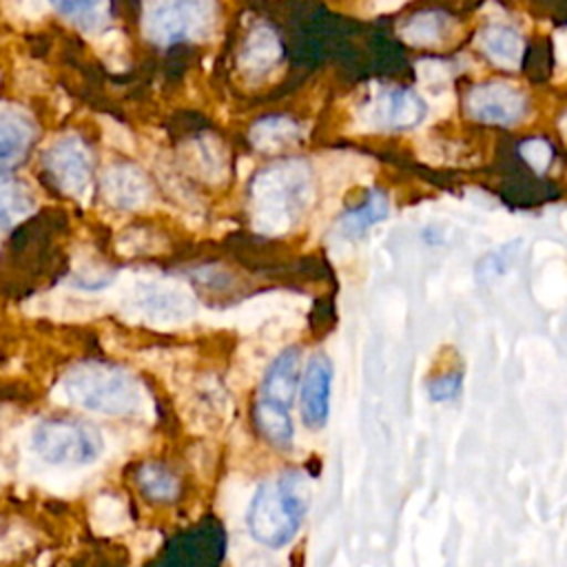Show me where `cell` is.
I'll list each match as a JSON object with an SVG mask.
<instances>
[{
  "label": "cell",
  "mask_w": 567,
  "mask_h": 567,
  "mask_svg": "<svg viewBox=\"0 0 567 567\" xmlns=\"http://www.w3.org/2000/svg\"><path fill=\"white\" fill-rule=\"evenodd\" d=\"M310 501V478L301 470H286L277 481L259 483L246 509L250 536L268 549L286 547L297 536Z\"/></svg>",
  "instance_id": "1"
},
{
  "label": "cell",
  "mask_w": 567,
  "mask_h": 567,
  "mask_svg": "<svg viewBox=\"0 0 567 567\" xmlns=\"http://www.w3.org/2000/svg\"><path fill=\"white\" fill-rule=\"evenodd\" d=\"M312 199V175L306 162L288 159L259 171L250 184L255 228L281 235L303 215Z\"/></svg>",
  "instance_id": "2"
},
{
  "label": "cell",
  "mask_w": 567,
  "mask_h": 567,
  "mask_svg": "<svg viewBox=\"0 0 567 567\" xmlns=\"http://www.w3.org/2000/svg\"><path fill=\"white\" fill-rule=\"evenodd\" d=\"M58 392L66 403L106 416L131 414L142 401L137 379L128 370L104 361L73 365L62 377Z\"/></svg>",
  "instance_id": "3"
},
{
  "label": "cell",
  "mask_w": 567,
  "mask_h": 567,
  "mask_svg": "<svg viewBox=\"0 0 567 567\" xmlns=\"http://www.w3.org/2000/svg\"><path fill=\"white\" fill-rule=\"evenodd\" d=\"M31 447L49 465L55 467H84L100 458L102 434L82 421L73 419H44L31 432Z\"/></svg>",
  "instance_id": "4"
},
{
  "label": "cell",
  "mask_w": 567,
  "mask_h": 567,
  "mask_svg": "<svg viewBox=\"0 0 567 567\" xmlns=\"http://www.w3.org/2000/svg\"><path fill=\"white\" fill-rule=\"evenodd\" d=\"M215 9V0H148L146 35L159 47L199 40L213 29Z\"/></svg>",
  "instance_id": "5"
},
{
  "label": "cell",
  "mask_w": 567,
  "mask_h": 567,
  "mask_svg": "<svg viewBox=\"0 0 567 567\" xmlns=\"http://www.w3.org/2000/svg\"><path fill=\"white\" fill-rule=\"evenodd\" d=\"M465 113L481 124L512 126L527 113V95L507 80L474 84L465 95Z\"/></svg>",
  "instance_id": "6"
},
{
  "label": "cell",
  "mask_w": 567,
  "mask_h": 567,
  "mask_svg": "<svg viewBox=\"0 0 567 567\" xmlns=\"http://www.w3.org/2000/svg\"><path fill=\"white\" fill-rule=\"evenodd\" d=\"M44 166L53 182L66 195L75 199H86L93 182V162L84 142L75 135H64L55 140L44 153Z\"/></svg>",
  "instance_id": "7"
},
{
  "label": "cell",
  "mask_w": 567,
  "mask_h": 567,
  "mask_svg": "<svg viewBox=\"0 0 567 567\" xmlns=\"http://www.w3.org/2000/svg\"><path fill=\"white\" fill-rule=\"evenodd\" d=\"M330 390H332V361L317 352L306 363L301 374V419L308 427L321 430L330 416Z\"/></svg>",
  "instance_id": "8"
},
{
  "label": "cell",
  "mask_w": 567,
  "mask_h": 567,
  "mask_svg": "<svg viewBox=\"0 0 567 567\" xmlns=\"http://www.w3.org/2000/svg\"><path fill=\"white\" fill-rule=\"evenodd\" d=\"M370 120L390 131L416 126L425 117V102L412 89H388L370 104Z\"/></svg>",
  "instance_id": "9"
},
{
  "label": "cell",
  "mask_w": 567,
  "mask_h": 567,
  "mask_svg": "<svg viewBox=\"0 0 567 567\" xmlns=\"http://www.w3.org/2000/svg\"><path fill=\"white\" fill-rule=\"evenodd\" d=\"M299 385H301V352L299 348L290 346L281 350L264 372V379L259 385V399L290 410Z\"/></svg>",
  "instance_id": "10"
},
{
  "label": "cell",
  "mask_w": 567,
  "mask_h": 567,
  "mask_svg": "<svg viewBox=\"0 0 567 567\" xmlns=\"http://www.w3.org/2000/svg\"><path fill=\"white\" fill-rule=\"evenodd\" d=\"M106 199L117 208H140L151 197V186L144 173L131 164L113 166L102 177Z\"/></svg>",
  "instance_id": "11"
},
{
  "label": "cell",
  "mask_w": 567,
  "mask_h": 567,
  "mask_svg": "<svg viewBox=\"0 0 567 567\" xmlns=\"http://www.w3.org/2000/svg\"><path fill=\"white\" fill-rule=\"evenodd\" d=\"M35 140V124L16 111L0 113V173L20 164Z\"/></svg>",
  "instance_id": "12"
},
{
  "label": "cell",
  "mask_w": 567,
  "mask_h": 567,
  "mask_svg": "<svg viewBox=\"0 0 567 567\" xmlns=\"http://www.w3.org/2000/svg\"><path fill=\"white\" fill-rule=\"evenodd\" d=\"M281 55V44L277 33L268 27V24H257L239 53V64L244 71L252 73V75H261L266 73Z\"/></svg>",
  "instance_id": "13"
},
{
  "label": "cell",
  "mask_w": 567,
  "mask_h": 567,
  "mask_svg": "<svg viewBox=\"0 0 567 567\" xmlns=\"http://www.w3.org/2000/svg\"><path fill=\"white\" fill-rule=\"evenodd\" d=\"M390 213V204L385 193L381 190H370L365 202H361L359 206L346 210L339 221H337V233L343 239H359L361 235H365L374 224H379L381 219H385Z\"/></svg>",
  "instance_id": "14"
},
{
  "label": "cell",
  "mask_w": 567,
  "mask_h": 567,
  "mask_svg": "<svg viewBox=\"0 0 567 567\" xmlns=\"http://www.w3.org/2000/svg\"><path fill=\"white\" fill-rule=\"evenodd\" d=\"M252 421L257 425V430L261 432V436L266 441H270L277 447H290L295 441V425H292V416L290 410L275 405L270 401L257 399L255 408H252Z\"/></svg>",
  "instance_id": "15"
},
{
  "label": "cell",
  "mask_w": 567,
  "mask_h": 567,
  "mask_svg": "<svg viewBox=\"0 0 567 567\" xmlns=\"http://www.w3.org/2000/svg\"><path fill=\"white\" fill-rule=\"evenodd\" d=\"M450 31V16L439 9H427L410 16L401 29L403 40L412 47H439Z\"/></svg>",
  "instance_id": "16"
},
{
  "label": "cell",
  "mask_w": 567,
  "mask_h": 567,
  "mask_svg": "<svg viewBox=\"0 0 567 567\" xmlns=\"http://www.w3.org/2000/svg\"><path fill=\"white\" fill-rule=\"evenodd\" d=\"M135 478L142 494L155 503H173L182 492L179 478L157 461L142 463L135 472Z\"/></svg>",
  "instance_id": "17"
},
{
  "label": "cell",
  "mask_w": 567,
  "mask_h": 567,
  "mask_svg": "<svg viewBox=\"0 0 567 567\" xmlns=\"http://www.w3.org/2000/svg\"><path fill=\"white\" fill-rule=\"evenodd\" d=\"M33 208H35L33 190L16 177L0 175V230L18 224L27 215H31Z\"/></svg>",
  "instance_id": "18"
},
{
  "label": "cell",
  "mask_w": 567,
  "mask_h": 567,
  "mask_svg": "<svg viewBox=\"0 0 567 567\" xmlns=\"http://www.w3.org/2000/svg\"><path fill=\"white\" fill-rule=\"evenodd\" d=\"M299 137V126L284 115H270L261 117L259 122L252 124L250 128V140L252 144L264 151V153H275L284 151L286 146L295 144Z\"/></svg>",
  "instance_id": "19"
},
{
  "label": "cell",
  "mask_w": 567,
  "mask_h": 567,
  "mask_svg": "<svg viewBox=\"0 0 567 567\" xmlns=\"http://www.w3.org/2000/svg\"><path fill=\"white\" fill-rule=\"evenodd\" d=\"M142 310L153 317H159L164 321H175V319L186 317L193 310V303L177 288L148 286L146 292L142 295Z\"/></svg>",
  "instance_id": "20"
},
{
  "label": "cell",
  "mask_w": 567,
  "mask_h": 567,
  "mask_svg": "<svg viewBox=\"0 0 567 567\" xmlns=\"http://www.w3.org/2000/svg\"><path fill=\"white\" fill-rule=\"evenodd\" d=\"M55 11L86 31H95L109 20V0H49Z\"/></svg>",
  "instance_id": "21"
},
{
  "label": "cell",
  "mask_w": 567,
  "mask_h": 567,
  "mask_svg": "<svg viewBox=\"0 0 567 567\" xmlns=\"http://www.w3.org/2000/svg\"><path fill=\"white\" fill-rule=\"evenodd\" d=\"M481 47L492 60H498L503 64H514L520 58L523 40L516 29L505 24H494L481 33Z\"/></svg>",
  "instance_id": "22"
},
{
  "label": "cell",
  "mask_w": 567,
  "mask_h": 567,
  "mask_svg": "<svg viewBox=\"0 0 567 567\" xmlns=\"http://www.w3.org/2000/svg\"><path fill=\"white\" fill-rule=\"evenodd\" d=\"M518 248H520V241H512V244H505L492 252H487L478 264H476V279L481 284H487L501 275H505L512 264L516 261V255H518Z\"/></svg>",
  "instance_id": "23"
},
{
  "label": "cell",
  "mask_w": 567,
  "mask_h": 567,
  "mask_svg": "<svg viewBox=\"0 0 567 567\" xmlns=\"http://www.w3.org/2000/svg\"><path fill=\"white\" fill-rule=\"evenodd\" d=\"M93 520H95V527H100L106 534L117 532L126 525V509L120 503V498L111 494H102L93 503Z\"/></svg>",
  "instance_id": "24"
},
{
  "label": "cell",
  "mask_w": 567,
  "mask_h": 567,
  "mask_svg": "<svg viewBox=\"0 0 567 567\" xmlns=\"http://www.w3.org/2000/svg\"><path fill=\"white\" fill-rule=\"evenodd\" d=\"M461 385H463V370L452 368V370L432 374L425 383V390L434 403H445V401H452L458 396Z\"/></svg>",
  "instance_id": "25"
},
{
  "label": "cell",
  "mask_w": 567,
  "mask_h": 567,
  "mask_svg": "<svg viewBox=\"0 0 567 567\" xmlns=\"http://www.w3.org/2000/svg\"><path fill=\"white\" fill-rule=\"evenodd\" d=\"M520 151H523L525 159H527L534 168H538V171H543V168L549 164V159H551V148H549V144L543 142V140H529L527 144L520 146Z\"/></svg>",
  "instance_id": "26"
}]
</instances>
